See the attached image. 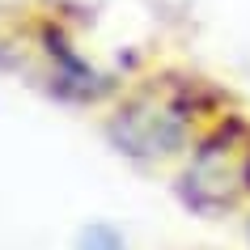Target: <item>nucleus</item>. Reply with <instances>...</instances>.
<instances>
[{
  "mask_svg": "<svg viewBox=\"0 0 250 250\" xmlns=\"http://www.w3.org/2000/svg\"><path fill=\"white\" fill-rule=\"evenodd\" d=\"M77 250H132V246H127L123 233L110 229V225H85L81 237H77Z\"/></svg>",
  "mask_w": 250,
  "mask_h": 250,
  "instance_id": "obj_3",
  "label": "nucleus"
},
{
  "mask_svg": "<svg viewBox=\"0 0 250 250\" xmlns=\"http://www.w3.org/2000/svg\"><path fill=\"white\" fill-rule=\"evenodd\" d=\"M229 106L233 93H225L208 77L166 68L123 89L102 110L98 127L106 145L136 170H174L204 136V127Z\"/></svg>",
  "mask_w": 250,
  "mask_h": 250,
  "instance_id": "obj_1",
  "label": "nucleus"
},
{
  "mask_svg": "<svg viewBox=\"0 0 250 250\" xmlns=\"http://www.w3.org/2000/svg\"><path fill=\"white\" fill-rule=\"evenodd\" d=\"M174 195L208 221H242L250 212V110L229 106L204 127L191 153L174 166Z\"/></svg>",
  "mask_w": 250,
  "mask_h": 250,
  "instance_id": "obj_2",
  "label": "nucleus"
},
{
  "mask_svg": "<svg viewBox=\"0 0 250 250\" xmlns=\"http://www.w3.org/2000/svg\"><path fill=\"white\" fill-rule=\"evenodd\" d=\"M242 237H246V246H250V212L242 216Z\"/></svg>",
  "mask_w": 250,
  "mask_h": 250,
  "instance_id": "obj_4",
  "label": "nucleus"
}]
</instances>
